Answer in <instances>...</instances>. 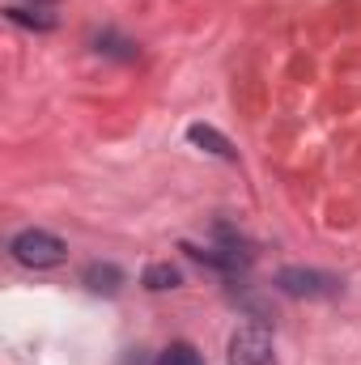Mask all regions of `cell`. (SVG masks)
<instances>
[{
  "label": "cell",
  "instance_id": "obj_1",
  "mask_svg": "<svg viewBox=\"0 0 361 365\" xmlns=\"http://www.w3.org/2000/svg\"><path fill=\"white\" fill-rule=\"evenodd\" d=\"M9 251H13V259L17 264H26V268H56V264H64V255H68V247H64V238H56V234H47V230H21L13 242H9Z\"/></svg>",
  "mask_w": 361,
  "mask_h": 365
},
{
  "label": "cell",
  "instance_id": "obj_2",
  "mask_svg": "<svg viewBox=\"0 0 361 365\" xmlns=\"http://www.w3.org/2000/svg\"><path fill=\"white\" fill-rule=\"evenodd\" d=\"M276 289L289 297H336L340 293V276L319 272V268H280Z\"/></svg>",
  "mask_w": 361,
  "mask_h": 365
},
{
  "label": "cell",
  "instance_id": "obj_3",
  "mask_svg": "<svg viewBox=\"0 0 361 365\" xmlns=\"http://www.w3.org/2000/svg\"><path fill=\"white\" fill-rule=\"evenodd\" d=\"M230 365H276L272 336L260 323H247L230 336Z\"/></svg>",
  "mask_w": 361,
  "mask_h": 365
},
{
  "label": "cell",
  "instance_id": "obj_4",
  "mask_svg": "<svg viewBox=\"0 0 361 365\" xmlns=\"http://www.w3.org/2000/svg\"><path fill=\"white\" fill-rule=\"evenodd\" d=\"M187 140H191V145H200V149H204V153H213V158H225V162H234V158H238V153H234V145H230L217 128H208V123H191V128H187Z\"/></svg>",
  "mask_w": 361,
  "mask_h": 365
},
{
  "label": "cell",
  "instance_id": "obj_5",
  "mask_svg": "<svg viewBox=\"0 0 361 365\" xmlns=\"http://www.w3.org/2000/svg\"><path fill=\"white\" fill-rule=\"evenodd\" d=\"M81 284H86L90 293H106V297H115V293L123 289V272H119L115 264H90V268L81 272Z\"/></svg>",
  "mask_w": 361,
  "mask_h": 365
},
{
  "label": "cell",
  "instance_id": "obj_6",
  "mask_svg": "<svg viewBox=\"0 0 361 365\" xmlns=\"http://www.w3.org/2000/svg\"><path fill=\"white\" fill-rule=\"evenodd\" d=\"M4 17H9L13 26H26V30H56V13H47V9H39V4H9Z\"/></svg>",
  "mask_w": 361,
  "mask_h": 365
},
{
  "label": "cell",
  "instance_id": "obj_7",
  "mask_svg": "<svg viewBox=\"0 0 361 365\" xmlns=\"http://www.w3.org/2000/svg\"><path fill=\"white\" fill-rule=\"evenodd\" d=\"M179 268L175 264H149L145 276H141V284L149 289V293H166V289H179Z\"/></svg>",
  "mask_w": 361,
  "mask_h": 365
},
{
  "label": "cell",
  "instance_id": "obj_8",
  "mask_svg": "<svg viewBox=\"0 0 361 365\" xmlns=\"http://www.w3.org/2000/svg\"><path fill=\"white\" fill-rule=\"evenodd\" d=\"M93 43H98V51H102V56H115V60H136V51H141L132 38H119V34H111V30H102Z\"/></svg>",
  "mask_w": 361,
  "mask_h": 365
},
{
  "label": "cell",
  "instance_id": "obj_9",
  "mask_svg": "<svg viewBox=\"0 0 361 365\" xmlns=\"http://www.w3.org/2000/svg\"><path fill=\"white\" fill-rule=\"evenodd\" d=\"M158 365H200V353H195L191 344H171V349L158 357Z\"/></svg>",
  "mask_w": 361,
  "mask_h": 365
},
{
  "label": "cell",
  "instance_id": "obj_10",
  "mask_svg": "<svg viewBox=\"0 0 361 365\" xmlns=\"http://www.w3.org/2000/svg\"><path fill=\"white\" fill-rule=\"evenodd\" d=\"M26 4H39V9H47V4H56V0H26Z\"/></svg>",
  "mask_w": 361,
  "mask_h": 365
}]
</instances>
